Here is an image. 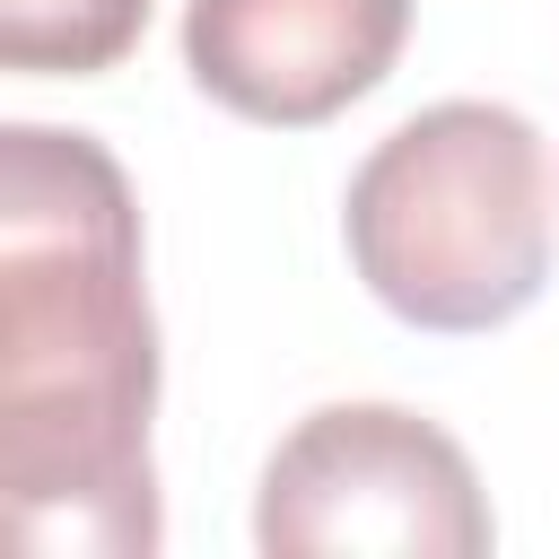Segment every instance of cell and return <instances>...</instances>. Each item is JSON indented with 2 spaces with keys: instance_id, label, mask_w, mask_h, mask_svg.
Instances as JSON below:
<instances>
[{
  "instance_id": "cell-1",
  "label": "cell",
  "mask_w": 559,
  "mask_h": 559,
  "mask_svg": "<svg viewBox=\"0 0 559 559\" xmlns=\"http://www.w3.org/2000/svg\"><path fill=\"white\" fill-rule=\"evenodd\" d=\"M157 314L140 201L105 140L0 131V507L35 559H148Z\"/></svg>"
},
{
  "instance_id": "cell-2",
  "label": "cell",
  "mask_w": 559,
  "mask_h": 559,
  "mask_svg": "<svg viewBox=\"0 0 559 559\" xmlns=\"http://www.w3.org/2000/svg\"><path fill=\"white\" fill-rule=\"evenodd\" d=\"M341 245L367 297L419 332H498L550 280V148L515 105L445 96L393 122L349 192Z\"/></svg>"
},
{
  "instance_id": "cell-3",
  "label": "cell",
  "mask_w": 559,
  "mask_h": 559,
  "mask_svg": "<svg viewBox=\"0 0 559 559\" xmlns=\"http://www.w3.org/2000/svg\"><path fill=\"white\" fill-rule=\"evenodd\" d=\"M253 542L271 559H480L498 542L472 454L402 402L306 411L253 489Z\"/></svg>"
},
{
  "instance_id": "cell-4",
  "label": "cell",
  "mask_w": 559,
  "mask_h": 559,
  "mask_svg": "<svg viewBox=\"0 0 559 559\" xmlns=\"http://www.w3.org/2000/svg\"><path fill=\"white\" fill-rule=\"evenodd\" d=\"M411 0H183V70L210 105L314 131L393 79Z\"/></svg>"
},
{
  "instance_id": "cell-5",
  "label": "cell",
  "mask_w": 559,
  "mask_h": 559,
  "mask_svg": "<svg viewBox=\"0 0 559 559\" xmlns=\"http://www.w3.org/2000/svg\"><path fill=\"white\" fill-rule=\"evenodd\" d=\"M148 26V0H0V61L26 79H105Z\"/></svg>"
}]
</instances>
